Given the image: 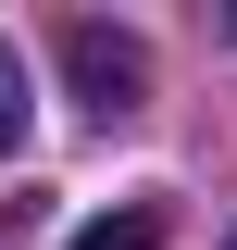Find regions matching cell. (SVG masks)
I'll return each instance as SVG.
<instances>
[{
  "mask_svg": "<svg viewBox=\"0 0 237 250\" xmlns=\"http://www.w3.org/2000/svg\"><path fill=\"white\" fill-rule=\"evenodd\" d=\"M62 75H75V100H88L100 125H125V113L150 100V50H138L125 25H62Z\"/></svg>",
  "mask_w": 237,
  "mask_h": 250,
  "instance_id": "1",
  "label": "cell"
},
{
  "mask_svg": "<svg viewBox=\"0 0 237 250\" xmlns=\"http://www.w3.org/2000/svg\"><path fill=\"white\" fill-rule=\"evenodd\" d=\"M62 250H162V200H113L100 225H75Z\"/></svg>",
  "mask_w": 237,
  "mask_h": 250,
  "instance_id": "2",
  "label": "cell"
},
{
  "mask_svg": "<svg viewBox=\"0 0 237 250\" xmlns=\"http://www.w3.org/2000/svg\"><path fill=\"white\" fill-rule=\"evenodd\" d=\"M25 125H38V100H25V50L0 38V150H25Z\"/></svg>",
  "mask_w": 237,
  "mask_h": 250,
  "instance_id": "3",
  "label": "cell"
},
{
  "mask_svg": "<svg viewBox=\"0 0 237 250\" xmlns=\"http://www.w3.org/2000/svg\"><path fill=\"white\" fill-rule=\"evenodd\" d=\"M225 250H237V238H225Z\"/></svg>",
  "mask_w": 237,
  "mask_h": 250,
  "instance_id": "4",
  "label": "cell"
}]
</instances>
